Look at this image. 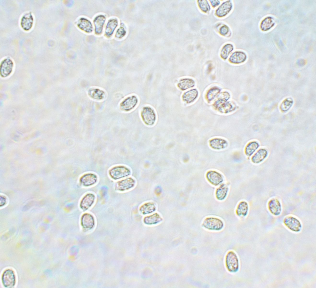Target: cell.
Instances as JSON below:
<instances>
[{"mask_svg": "<svg viewBox=\"0 0 316 288\" xmlns=\"http://www.w3.org/2000/svg\"><path fill=\"white\" fill-rule=\"evenodd\" d=\"M88 94L92 99L99 101L104 100L106 95V93L104 90L97 87L90 88L88 90Z\"/></svg>", "mask_w": 316, "mask_h": 288, "instance_id": "9a60e30c", "label": "cell"}, {"mask_svg": "<svg viewBox=\"0 0 316 288\" xmlns=\"http://www.w3.org/2000/svg\"><path fill=\"white\" fill-rule=\"evenodd\" d=\"M163 219L158 213H152L145 216L143 218L144 223L147 225H152L156 224L162 221Z\"/></svg>", "mask_w": 316, "mask_h": 288, "instance_id": "ffe728a7", "label": "cell"}, {"mask_svg": "<svg viewBox=\"0 0 316 288\" xmlns=\"http://www.w3.org/2000/svg\"><path fill=\"white\" fill-rule=\"evenodd\" d=\"M105 20L106 17L103 15H99L95 18L94 20V23L95 27V32L96 34H100L102 33Z\"/></svg>", "mask_w": 316, "mask_h": 288, "instance_id": "484cf974", "label": "cell"}, {"mask_svg": "<svg viewBox=\"0 0 316 288\" xmlns=\"http://www.w3.org/2000/svg\"><path fill=\"white\" fill-rule=\"evenodd\" d=\"M212 66L211 64H210L209 65V67H208V73H209L210 72V71H211V70H212Z\"/></svg>", "mask_w": 316, "mask_h": 288, "instance_id": "ab89813d", "label": "cell"}, {"mask_svg": "<svg viewBox=\"0 0 316 288\" xmlns=\"http://www.w3.org/2000/svg\"><path fill=\"white\" fill-rule=\"evenodd\" d=\"M118 24V21L117 19H114L109 20L107 23L106 29V35L108 37L110 36L113 34Z\"/></svg>", "mask_w": 316, "mask_h": 288, "instance_id": "f1b7e54d", "label": "cell"}, {"mask_svg": "<svg viewBox=\"0 0 316 288\" xmlns=\"http://www.w3.org/2000/svg\"><path fill=\"white\" fill-rule=\"evenodd\" d=\"M233 105L231 102H228L223 104L218 108L221 112L227 113L231 111L233 109Z\"/></svg>", "mask_w": 316, "mask_h": 288, "instance_id": "836d02e7", "label": "cell"}, {"mask_svg": "<svg viewBox=\"0 0 316 288\" xmlns=\"http://www.w3.org/2000/svg\"><path fill=\"white\" fill-rule=\"evenodd\" d=\"M259 146L256 142H252L247 145L245 148V153L248 156H251L257 149Z\"/></svg>", "mask_w": 316, "mask_h": 288, "instance_id": "4dcf8cb0", "label": "cell"}, {"mask_svg": "<svg viewBox=\"0 0 316 288\" xmlns=\"http://www.w3.org/2000/svg\"><path fill=\"white\" fill-rule=\"evenodd\" d=\"M267 155V151L265 149H260L252 157V160L255 163H259L265 159Z\"/></svg>", "mask_w": 316, "mask_h": 288, "instance_id": "83f0119b", "label": "cell"}, {"mask_svg": "<svg viewBox=\"0 0 316 288\" xmlns=\"http://www.w3.org/2000/svg\"><path fill=\"white\" fill-rule=\"evenodd\" d=\"M125 32L124 29L122 27H121L117 30L115 36L118 38H121L125 35Z\"/></svg>", "mask_w": 316, "mask_h": 288, "instance_id": "8d00e7d4", "label": "cell"}, {"mask_svg": "<svg viewBox=\"0 0 316 288\" xmlns=\"http://www.w3.org/2000/svg\"><path fill=\"white\" fill-rule=\"evenodd\" d=\"M33 21V17L31 13L25 15L21 20V25L23 28L26 31L30 30L32 26Z\"/></svg>", "mask_w": 316, "mask_h": 288, "instance_id": "cb8c5ba5", "label": "cell"}, {"mask_svg": "<svg viewBox=\"0 0 316 288\" xmlns=\"http://www.w3.org/2000/svg\"><path fill=\"white\" fill-rule=\"evenodd\" d=\"M275 22L273 19L270 17H268L262 21L260 28L262 31H267L272 28Z\"/></svg>", "mask_w": 316, "mask_h": 288, "instance_id": "f546056e", "label": "cell"}, {"mask_svg": "<svg viewBox=\"0 0 316 288\" xmlns=\"http://www.w3.org/2000/svg\"><path fill=\"white\" fill-rule=\"evenodd\" d=\"M220 91V89L217 87L210 89L206 94V99L209 101L213 100Z\"/></svg>", "mask_w": 316, "mask_h": 288, "instance_id": "d6a6232c", "label": "cell"}, {"mask_svg": "<svg viewBox=\"0 0 316 288\" xmlns=\"http://www.w3.org/2000/svg\"><path fill=\"white\" fill-rule=\"evenodd\" d=\"M198 92L196 89H192L183 93L182 96L183 101L187 104L193 102L197 98Z\"/></svg>", "mask_w": 316, "mask_h": 288, "instance_id": "ac0fdd59", "label": "cell"}, {"mask_svg": "<svg viewBox=\"0 0 316 288\" xmlns=\"http://www.w3.org/2000/svg\"><path fill=\"white\" fill-rule=\"evenodd\" d=\"M77 26L80 28L87 33L91 32L93 31V27L91 22L84 18H81L79 20Z\"/></svg>", "mask_w": 316, "mask_h": 288, "instance_id": "603a6c76", "label": "cell"}, {"mask_svg": "<svg viewBox=\"0 0 316 288\" xmlns=\"http://www.w3.org/2000/svg\"><path fill=\"white\" fill-rule=\"evenodd\" d=\"M95 199V196L94 193H86L80 201V208L84 211L87 210L94 204Z\"/></svg>", "mask_w": 316, "mask_h": 288, "instance_id": "ba28073f", "label": "cell"}, {"mask_svg": "<svg viewBox=\"0 0 316 288\" xmlns=\"http://www.w3.org/2000/svg\"><path fill=\"white\" fill-rule=\"evenodd\" d=\"M226 265L230 272L235 273L239 268V263L236 253L232 251H230L227 253L225 258Z\"/></svg>", "mask_w": 316, "mask_h": 288, "instance_id": "277c9868", "label": "cell"}, {"mask_svg": "<svg viewBox=\"0 0 316 288\" xmlns=\"http://www.w3.org/2000/svg\"><path fill=\"white\" fill-rule=\"evenodd\" d=\"M246 54L242 52L237 51L233 53L229 59L230 62L234 64H239L244 62L246 59Z\"/></svg>", "mask_w": 316, "mask_h": 288, "instance_id": "d6986e66", "label": "cell"}, {"mask_svg": "<svg viewBox=\"0 0 316 288\" xmlns=\"http://www.w3.org/2000/svg\"><path fill=\"white\" fill-rule=\"evenodd\" d=\"M156 210V206L154 203L148 202L141 205L139 208V211L140 214L146 215L154 213Z\"/></svg>", "mask_w": 316, "mask_h": 288, "instance_id": "e0dca14e", "label": "cell"}, {"mask_svg": "<svg viewBox=\"0 0 316 288\" xmlns=\"http://www.w3.org/2000/svg\"><path fill=\"white\" fill-rule=\"evenodd\" d=\"M98 181L97 175L93 173H87L82 175L79 178V182L82 186L88 187L96 184Z\"/></svg>", "mask_w": 316, "mask_h": 288, "instance_id": "52a82bcc", "label": "cell"}, {"mask_svg": "<svg viewBox=\"0 0 316 288\" xmlns=\"http://www.w3.org/2000/svg\"><path fill=\"white\" fill-rule=\"evenodd\" d=\"M13 66V63L11 59L7 58L4 60L0 65V74L3 78L9 76L12 73Z\"/></svg>", "mask_w": 316, "mask_h": 288, "instance_id": "8fae6325", "label": "cell"}, {"mask_svg": "<svg viewBox=\"0 0 316 288\" xmlns=\"http://www.w3.org/2000/svg\"><path fill=\"white\" fill-rule=\"evenodd\" d=\"M230 98L229 93L227 92L222 93L220 95L218 99L214 104V106L217 108V106L223 101H226Z\"/></svg>", "mask_w": 316, "mask_h": 288, "instance_id": "d590c367", "label": "cell"}, {"mask_svg": "<svg viewBox=\"0 0 316 288\" xmlns=\"http://www.w3.org/2000/svg\"><path fill=\"white\" fill-rule=\"evenodd\" d=\"M283 222L285 225L292 231L295 232H299L302 228L301 224L296 218L292 216L285 217Z\"/></svg>", "mask_w": 316, "mask_h": 288, "instance_id": "9c48e42d", "label": "cell"}, {"mask_svg": "<svg viewBox=\"0 0 316 288\" xmlns=\"http://www.w3.org/2000/svg\"><path fill=\"white\" fill-rule=\"evenodd\" d=\"M198 2V6L202 11L206 12L210 10V7L207 0H199Z\"/></svg>", "mask_w": 316, "mask_h": 288, "instance_id": "e575fe53", "label": "cell"}, {"mask_svg": "<svg viewBox=\"0 0 316 288\" xmlns=\"http://www.w3.org/2000/svg\"><path fill=\"white\" fill-rule=\"evenodd\" d=\"M140 116L144 123L146 125L152 126L155 124L156 119L155 111L150 106H147L143 108Z\"/></svg>", "mask_w": 316, "mask_h": 288, "instance_id": "7a4b0ae2", "label": "cell"}, {"mask_svg": "<svg viewBox=\"0 0 316 288\" xmlns=\"http://www.w3.org/2000/svg\"><path fill=\"white\" fill-rule=\"evenodd\" d=\"M135 180L131 177H127L117 181L115 184V190L124 192L133 188L136 185Z\"/></svg>", "mask_w": 316, "mask_h": 288, "instance_id": "3957f363", "label": "cell"}, {"mask_svg": "<svg viewBox=\"0 0 316 288\" xmlns=\"http://www.w3.org/2000/svg\"><path fill=\"white\" fill-rule=\"evenodd\" d=\"M195 86V82L193 79L190 78H183L179 80L177 87L180 90L185 91Z\"/></svg>", "mask_w": 316, "mask_h": 288, "instance_id": "44dd1931", "label": "cell"}, {"mask_svg": "<svg viewBox=\"0 0 316 288\" xmlns=\"http://www.w3.org/2000/svg\"><path fill=\"white\" fill-rule=\"evenodd\" d=\"M228 191V188L227 184H223L217 189L215 192L216 197L219 200H223L226 197Z\"/></svg>", "mask_w": 316, "mask_h": 288, "instance_id": "4316f807", "label": "cell"}, {"mask_svg": "<svg viewBox=\"0 0 316 288\" xmlns=\"http://www.w3.org/2000/svg\"><path fill=\"white\" fill-rule=\"evenodd\" d=\"M232 4L230 0L223 3L217 9L215 14L218 17H222L226 15L231 10Z\"/></svg>", "mask_w": 316, "mask_h": 288, "instance_id": "2e32d148", "label": "cell"}, {"mask_svg": "<svg viewBox=\"0 0 316 288\" xmlns=\"http://www.w3.org/2000/svg\"><path fill=\"white\" fill-rule=\"evenodd\" d=\"M81 224L85 230L92 229L95 225V219L93 215L90 213H85L82 215L81 219Z\"/></svg>", "mask_w": 316, "mask_h": 288, "instance_id": "30bf717a", "label": "cell"}, {"mask_svg": "<svg viewBox=\"0 0 316 288\" xmlns=\"http://www.w3.org/2000/svg\"><path fill=\"white\" fill-rule=\"evenodd\" d=\"M229 32V28L226 25L222 26L220 29V33L223 36L227 35Z\"/></svg>", "mask_w": 316, "mask_h": 288, "instance_id": "74e56055", "label": "cell"}, {"mask_svg": "<svg viewBox=\"0 0 316 288\" xmlns=\"http://www.w3.org/2000/svg\"><path fill=\"white\" fill-rule=\"evenodd\" d=\"M202 226L209 230L218 231L223 228L224 224L222 221L219 218L210 217L206 218L204 220Z\"/></svg>", "mask_w": 316, "mask_h": 288, "instance_id": "5b68a950", "label": "cell"}, {"mask_svg": "<svg viewBox=\"0 0 316 288\" xmlns=\"http://www.w3.org/2000/svg\"><path fill=\"white\" fill-rule=\"evenodd\" d=\"M209 143L210 146L212 148L216 150L224 149L228 145L227 142L225 140L219 138L211 139Z\"/></svg>", "mask_w": 316, "mask_h": 288, "instance_id": "7402d4cb", "label": "cell"}, {"mask_svg": "<svg viewBox=\"0 0 316 288\" xmlns=\"http://www.w3.org/2000/svg\"><path fill=\"white\" fill-rule=\"evenodd\" d=\"M210 2L213 7H215L219 4V2L218 0H210Z\"/></svg>", "mask_w": 316, "mask_h": 288, "instance_id": "f35d334b", "label": "cell"}, {"mask_svg": "<svg viewBox=\"0 0 316 288\" xmlns=\"http://www.w3.org/2000/svg\"><path fill=\"white\" fill-rule=\"evenodd\" d=\"M138 102V99L136 95H130L127 97L121 102L119 105L120 108L123 111L129 112L136 107Z\"/></svg>", "mask_w": 316, "mask_h": 288, "instance_id": "8992f818", "label": "cell"}, {"mask_svg": "<svg viewBox=\"0 0 316 288\" xmlns=\"http://www.w3.org/2000/svg\"><path fill=\"white\" fill-rule=\"evenodd\" d=\"M2 282L6 288H12L15 283V277L13 271L10 269L6 270L2 276Z\"/></svg>", "mask_w": 316, "mask_h": 288, "instance_id": "4fadbf2b", "label": "cell"}, {"mask_svg": "<svg viewBox=\"0 0 316 288\" xmlns=\"http://www.w3.org/2000/svg\"><path fill=\"white\" fill-rule=\"evenodd\" d=\"M268 206L269 211L273 215L278 216L281 214L282 205L280 201L277 198H274L269 200Z\"/></svg>", "mask_w": 316, "mask_h": 288, "instance_id": "7c38bea8", "label": "cell"}, {"mask_svg": "<svg viewBox=\"0 0 316 288\" xmlns=\"http://www.w3.org/2000/svg\"><path fill=\"white\" fill-rule=\"evenodd\" d=\"M131 173V169L123 165L114 166L108 171V174L110 177L115 180L128 177Z\"/></svg>", "mask_w": 316, "mask_h": 288, "instance_id": "6da1fadb", "label": "cell"}, {"mask_svg": "<svg viewBox=\"0 0 316 288\" xmlns=\"http://www.w3.org/2000/svg\"><path fill=\"white\" fill-rule=\"evenodd\" d=\"M206 177L208 180L214 186L220 184L223 180L222 175L219 172L214 171H208L206 174Z\"/></svg>", "mask_w": 316, "mask_h": 288, "instance_id": "5bb4252c", "label": "cell"}, {"mask_svg": "<svg viewBox=\"0 0 316 288\" xmlns=\"http://www.w3.org/2000/svg\"><path fill=\"white\" fill-rule=\"evenodd\" d=\"M233 49V45L230 44L225 45L222 48L221 52V56L222 58L226 59L228 57L230 53Z\"/></svg>", "mask_w": 316, "mask_h": 288, "instance_id": "1f68e13d", "label": "cell"}, {"mask_svg": "<svg viewBox=\"0 0 316 288\" xmlns=\"http://www.w3.org/2000/svg\"><path fill=\"white\" fill-rule=\"evenodd\" d=\"M248 210L249 206L248 203L246 201H242L238 204L236 213L238 216L244 217L247 215Z\"/></svg>", "mask_w": 316, "mask_h": 288, "instance_id": "d4e9b609", "label": "cell"}]
</instances>
